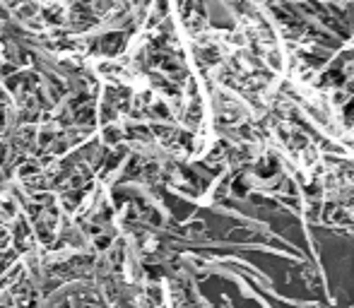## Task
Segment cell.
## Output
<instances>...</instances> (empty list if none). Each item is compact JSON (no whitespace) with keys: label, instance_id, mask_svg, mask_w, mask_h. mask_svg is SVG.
<instances>
[{"label":"cell","instance_id":"obj_2","mask_svg":"<svg viewBox=\"0 0 354 308\" xmlns=\"http://www.w3.org/2000/svg\"><path fill=\"white\" fill-rule=\"evenodd\" d=\"M106 245H109V238H106V236L97 238V248H106Z\"/></svg>","mask_w":354,"mask_h":308},{"label":"cell","instance_id":"obj_1","mask_svg":"<svg viewBox=\"0 0 354 308\" xmlns=\"http://www.w3.org/2000/svg\"><path fill=\"white\" fill-rule=\"evenodd\" d=\"M104 140L106 142H118L121 140V128H106L104 130Z\"/></svg>","mask_w":354,"mask_h":308},{"label":"cell","instance_id":"obj_3","mask_svg":"<svg viewBox=\"0 0 354 308\" xmlns=\"http://www.w3.org/2000/svg\"><path fill=\"white\" fill-rule=\"evenodd\" d=\"M5 152H8V149H5V147H0V162H5V159H8V157H5Z\"/></svg>","mask_w":354,"mask_h":308}]
</instances>
